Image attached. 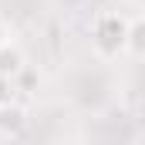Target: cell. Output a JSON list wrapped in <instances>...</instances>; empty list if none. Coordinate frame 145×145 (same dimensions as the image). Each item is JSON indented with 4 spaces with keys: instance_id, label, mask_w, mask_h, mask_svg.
Wrapping results in <instances>:
<instances>
[{
    "instance_id": "6da1fadb",
    "label": "cell",
    "mask_w": 145,
    "mask_h": 145,
    "mask_svg": "<svg viewBox=\"0 0 145 145\" xmlns=\"http://www.w3.org/2000/svg\"><path fill=\"white\" fill-rule=\"evenodd\" d=\"M125 31H128V17L118 14V10H105L95 17V27H91V44L101 57H118L121 47H125Z\"/></svg>"
},
{
    "instance_id": "7a4b0ae2",
    "label": "cell",
    "mask_w": 145,
    "mask_h": 145,
    "mask_svg": "<svg viewBox=\"0 0 145 145\" xmlns=\"http://www.w3.org/2000/svg\"><path fill=\"white\" fill-rule=\"evenodd\" d=\"M27 71V57H24V51L14 44V40H0V78H7V81H17L20 74Z\"/></svg>"
},
{
    "instance_id": "3957f363",
    "label": "cell",
    "mask_w": 145,
    "mask_h": 145,
    "mask_svg": "<svg viewBox=\"0 0 145 145\" xmlns=\"http://www.w3.org/2000/svg\"><path fill=\"white\" fill-rule=\"evenodd\" d=\"M121 54H128V57H142L145 54V20L135 14V17H128V31H125V47H121Z\"/></svg>"
},
{
    "instance_id": "277c9868",
    "label": "cell",
    "mask_w": 145,
    "mask_h": 145,
    "mask_svg": "<svg viewBox=\"0 0 145 145\" xmlns=\"http://www.w3.org/2000/svg\"><path fill=\"white\" fill-rule=\"evenodd\" d=\"M20 128H24V108L14 105V98H10L0 105V135H17Z\"/></svg>"
},
{
    "instance_id": "5b68a950",
    "label": "cell",
    "mask_w": 145,
    "mask_h": 145,
    "mask_svg": "<svg viewBox=\"0 0 145 145\" xmlns=\"http://www.w3.org/2000/svg\"><path fill=\"white\" fill-rule=\"evenodd\" d=\"M10 95H14V81L0 78V105H3V101H10Z\"/></svg>"
},
{
    "instance_id": "8992f818",
    "label": "cell",
    "mask_w": 145,
    "mask_h": 145,
    "mask_svg": "<svg viewBox=\"0 0 145 145\" xmlns=\"http://www.w3.org/2000/svg\"><path fill=\"white\" fill-rule=\"evenodd\" d=\"M0 40H3V24H0Z\"/></svg>"
}]
</instances>
